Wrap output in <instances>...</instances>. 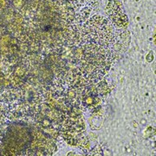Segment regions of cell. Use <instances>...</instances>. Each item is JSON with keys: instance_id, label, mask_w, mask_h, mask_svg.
Instances as JSON below:
<instances>
[{"instance_id": "obj_1", "label": "cell", "mask_w": 156, "mask_h": 156, "mask_svg": "<svg viewBox=\"0 0 156 156\" xmlns=\"http://www.w3.org/2000/svg\"><path fill=\"white\" fill-rule=\"evenodd\" d=\"M83 38L86 43L95 44L108 50L114 60L122 55L129 44L128 32L122 29H116L103 16L95 15L85 24Z\"/></svg>"}, {"instance_id": "obj_2", "label": "cell", "mask_w": 156, "mask_h": 156, "mask_svg": "<svg viewBox=\"0 0 156 156\" xmlns=\"http://www.w3.org/2000/svg\"><path fill=\"white\" fill-rule=\"evenodd\" d=\"M113 62L114 58L108 50L95 44L86 43L82 49L79 66L84 78L96 83L109 71Z\"/></svg>"}, {"instance_id": "obj_3", "label": "cell", "mask_w": 156, "mask_h": 156, "mask_svg": "<svg viewBox=\"0 0 156 156\" xmlns=\"http://www.w3.org/2000/svg\"><path fill=\"white\" fill-rule=\"evenodd\" d=\"M62 134L68 143L73 147H83L87 143L84 123L80 118L67 120L63 125Z\"/></svg>"}, {"instance_id": "obj_4", "label": "cell", "mask_w": 156, "mask_h": 156, "mask_svg": "<svg viewBox=\"0 0 156 156\" xmlns=\"http://www.w3.org/2000/svg\"><path fill=\"white\" fill-rule=\"evenodd\" d=\"M107 13L110 22L116 29L125 28L128 24V17L123 5L118 0H109L107 6Z\"/></svg>"}, {"instance_id": "obj_5", "label": "cell", "mask_w": 156, "mask_h": 156, "mask_svg": "<svg viewBox=\"0 0 156 156\" xmlns=\"http://www.w3.org/2000/svg\"><path fill=\"white\" fill-rule=\"evenodd\" d=\"M2 113H3V107H2V104L0 103V117L2 115Z\"/></svg>"}]
</instances>
